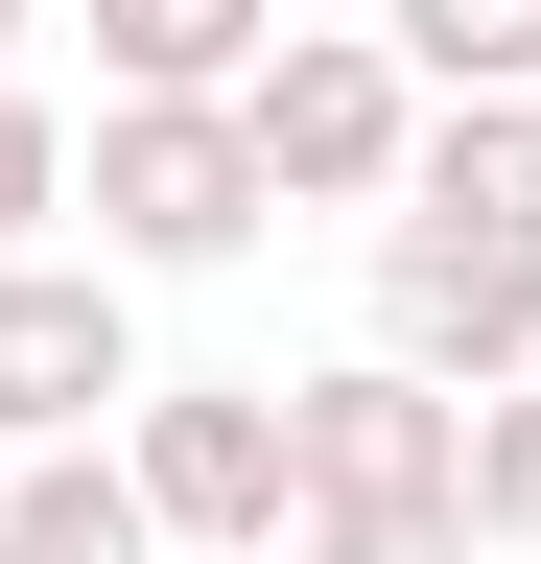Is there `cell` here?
I'll list each match as a JSON object with an SVG mask.
<instances>
[{
  "instance_id": "13",
  "label": "cell",
  "mask_w": 541,
  "mask_h": 564,
  "mask_svg": "<svg viewBox=\"0 0 541 564\" xmlns=\"http://www.w3.org/2000/svg\"><path fill=\"white\" fill-rule=\"evenodd\" d=\"M306 564H470V518H283Z\"/></svg>"
},
{
  "instance_id": "14",
  "label": "cell",
  "mask_w": 541,
  "mask_h": 564,
  "mask_svg": "<svg viewBox=\"0 0 541 564\" xmlns=\"http://www.w3.org/2000/svg\"><path fill=\"white\" fill-rule=\"evenodd\" d=\"M0 47H24V0H0Z\"/></svg>"
},
{
  "instance_id": "1",
  "label": "cell",
  "mask_w": 541,
  "mask_h": 564,
  "mask_svg": "<svg viewBox=\"0 0 541 564\" xmlns=\"http://www.w3.org/2000/svg\"><path fill=\"white\" fill-rule=\"evenodd\" d=\"M118 470H142V541H213V564H283V518H306V470H283V377H142Z\"/></svg>"
},
{
  "instance_id": "6",
  "label": "cell",
  "mask_w": 541,
  "mask_h": 564,
  "mask_svg": "<svg viewBox=\"0 0 541 564\" xmlns=\"http://www.w3.org/2000/svg\"><path fill=\"white\" fill-rule=\"evenodd\" d=\"M95 423H142L118 259H0V447H95Z\"/></svg>"
},
{
  "instance_id": "10",
  "label": "cell",
  "mask_w": 541,
  "mask_h": 564,
  "mask_svg": "<svg viewBox=\"0 0 541 564\" xmlns=\"http://www.w3.org/2000/svg\"><path fill=\"white\" fill-rule=\"evenodd\" d=\"M377 47H400V95H424V118H447V95H541V0H400Z\"/></svg>"
},
{
  "instance_id": "11",
  "label": "cell",
  "mask_w": 541,
  "mask_h": 564,
  "mask_svg": "<svg viewBox=\"0 0 541 564\" xmlns=\"http://www.w3.org/2000/svg\"><path fill=\"white\" fill-rule=\"evenodd\" d=\"M47 212H72V118L0 70V259H47Z\"/></svg>"
},
{
  "instance_id": "5",
  "label": "cell",
  "mask_w": 541,
  "mask_h": 564,
  "mask_svg": "<svg viewBox=\"0 0 541 564\" xmlns=\"http://www.w3.org/2000/svg\"><path fill=\"white\" fill-rule=\"evenodd\" d=\"M377 377L518 400L541 377V259H495V236H377Z\"/></svg>"
},
{
  "instance_id": "3",
  "label": "cell",
  "mask_w": 541,
  "mask_h": 564,
  "mask_svg": "<svg viewBox=\"0 0 541 564\" xmlns=\"http://www.w3.org/2000/svg\"><path fill=\"white\" fill-rule=\"evenodd\" d=\"M72 188H95V259H165V282H188V259H236L259 212H283V188H259V141H236V118H188V95H118Z\"/></svg>"
},
{
  "instance_id": "2",
  "label": "cell",
  "mask_w": 541,
  "mask_h": 564,
  "mask_svg": "<svg viewBox=\"0 0 541 564\" xmlns=\"http://www.w3.org/2000/svg\"><path fill=\"white\" fill-rule=\"evenodd\" d=\"M236 141H259V188H306V212H400L424 95H400L377 24H283V47H259V95H236Z\"/></svg>"
},
{
  "instance_id": "12",
  "label": "cell",
  "mask_w": 541,
  "mask_h": 564,
  "mask_svg": "<svg viewBox=\"0 0 541 564\" xmlns=\"http://www.w3.org/2000/svg\"><path fill=\"white\" fill-rule=\"evenodd\" d=\"M470 541H541V377L470 400Z\"/></svg>"
},
{
  "instance_id": "8",
  "label": "cell",
  "mask_w": 541,
  "mask_h": 564,
  "mask_svg": "<svg viewBox=\"0 0 541 564\" xmlns=\"http://www.w3.org/2000/svg\"><path fill=\"white\" fill-rule=\"evenodd\" d=\"M259 47H283V0H95V70L118 95H188V118H236Z\"/></svg>"
},
{
  "instance_id": "4",
  "label": "cell",
  "mask_w": 541,
  "mask_h": 564,
  "mask_svg": "<svg viewBox=\"0 0 541 564\" xmlns=\"http://www.w3.org/2000/svg\"><path fill=\"white\" fill-rule=\"evenodd\" d=\"M283 470H306V518H470V400H424V377H306L283 400Z\"/></svg>"
},
{
  "instance_id": "7",
  "label": "cell",
  "mask_w": 541,
  "mask_h": 564,
  "mask_svg": "<svg viewBox=\"0 0 541 564\" xmlns=\"http://www.w3.org/2000/svg\"><path fill=\"white\" fill-rule=\"evenodd\" d=\"M400 236H495V259H541V95H447L424 165H400Z\"/></svg>"
},
{
  "instance_id": "9",
  "label": "cell",
  "mask_w": 541,
  "mask_h": 564,
  "mask_svg": "<svg viewBox=\"0 0 541 564\" xmlns=\"http://www.w3.org/2000/svg\"><path fill=\"white\" fill-rule=\"evenodd\" d=\"M0 564H142V470H118V447H24Z\"/></svg>"
}]
</instances>
